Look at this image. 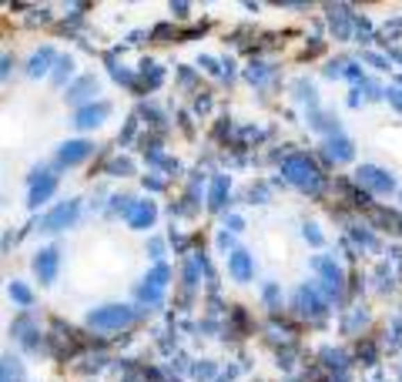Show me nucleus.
<instances>
[{
	"instance_id": "nucleus-1",
	"label": "nucleus",
	"mask_w": 402,
	"mask_h": 382,
	"mask_svg": "<svg viewBox=\"0 0 402 382\" xmlns=\"http://www.w3.org/2000/svg\"><path fill=\"white\" fill-rule=\"evenodd\" d=\"M282 174H285L295 188L308 191V194H322V188H326V178H322V172L312 165V158H308L305 151L288 154L285 161H282Z\"/></svg>"
},
{
	"instance_id": "nucleus-2",
	"label": "nucleus",
	"mask_w": 402,
	"mask_h": 382,
	"mask_svg": "<svg viewBox=\"0 0 402 382\" xmlns=\"http://www.w3.org/2000/svg\"><path fill=\"white\" fill-rule=\"evenodd\" d=\"M137 319V312L131 306H101L87 315V325L97 329V332H115V329H124Z\"/></svg>"
},
{
	"instance_id": "nucleus-3",
	"label": "nucleus",
	"mask_w": 402,
	"mask_h": 382,
	"mask_svg": "<svg viewBox=\"0 0 402 382\" xmlns=\"http://www.w3.org/2000/svg\"><path fill=\"white\" fill-rule=\"evenodd\" d=\"M292 308H295L302 319H308V322H319V319L326 315V299L319 295V288L302 285L295 292V299H292Z\"/></svg>"
},
{
	"instance_id": "nucleus-4",
	"label": "nucleus",
	"mask_w": 402,
	"mask_h": 382,
	"mask_svg": "<svg viewBox=\"0 0 402 382\" xmlns=\"http://www.w3.org/2000/svg\"><path fill=\"white\" fill-rule=\"evenodd\" d=\"M77 215H81V201L71 198V201H60L54 211H47L44 218H40V231H64L71 229L77 222Z\"/></svg>"
},
{
	"instance_id": "nucleus-5",
	"label": "nucleus",
	"mask_w": 402,
	"mask_h": 382,
	"mask_svg": "<svg viewBox=\"0 0 402 382\" xmlns=\"http://www.w3.org/2000/svg\"><path fill=\"white\" fill-rule=\"evenodd\" d=\"M168 279H171L168 265H161V262H158V265L151 268V275L144 279V285L137 288V299H141V302H148V306H161V295H165Z\"/></svg>"
},
{
	"instance_id": "nucleus-6",
	"label": "nucleus",
	"mask_w": 402,
	"mask_h": 382,
	"mask_svg": "<svg viewBox=\"0 0 402 382\" xmlns=\"http://www.w3.org/2000/svg\"><path fill=\"white\" fill-rule=\"evenodd\" d=\"M355 181H359L365 191H372V194H389V191L396 188V178L385 172V168H376V165H362V168L355 172Z\"/></svg>"
},
{
	"instance_id": "nucleus-7",
	"label": "nucleus",
	"mask_w": 402,
	"mask_h": 382,
	"mask_svg": "<svg viewBox=\"0 0 402 382\" xmlns=\"http://www.w3.org/2000/svg\"><path fill=\"white\" fill-rule=\"evenodd\" d=\"M54 191H58V174L34 172V174H31V194H27V205H31V208H37L40 201H47Z\"/></svg>"
},
{
	"instance_id": "nucleus-8",
	"label": "nucleus",
	"mask_w": 402,
	"mask_h": 382,
	"mask_svg": "<svg viewBox=\"0 0 402 382\" xmlns=\"http://www.w3.org/2000/svg\"><path fill=\"white\" fill-rule=\"evenodd\" d=\"M58 265H60V251L58 249H40L34 255V272H37L40 285H51L58 279Z\"/></svg>"
},
{
	"instance_id": "nucleus-9",
	"label": "nucleus",
	"mask_w": 402,
	"mask_h": 382,
	"mask_svg": "<svg viewBox=\"0 0 402 382\" xmlns=\"http://www.w3.org/2000/svg\"><path fill=\"white\" fill-rule=\"evenodd\" d=\"M111 115V104L108 101H97V104H84V108H77V115H74V128H81V131H87V128H97L104 117Z\"/></svg>"
},
{
	"instance_id": "nucleus-10",
	"label": "nucleus",
	"mask_w": 402,
	"mask_h": 382,
	"mask_svg": "<svg viewBox=\"0 0 402 382\" xmlns=\"http://www.w3.org/2000/svg\"><path fill=\"white\" fill-rule=\"evenodd\" d=\"M94 154V144L91 141H84V138H77V141H67V144H60L58 151V165H81L84 158H91Z\"/></svg>"
},
{
	"instance_id": "nucleus-11",
	"label": "nucleus",
	"mask_w": 402,
	"mask_h": 382,
	"mask_svg": "<svg viewBox=\"0 0 402 382\" xmlns=\"http://www.w3.org/2000/svg\"><path fill=\"white\" fill-rule=\"evenodd\" d=\"M312 268H315V272L326 279L328 292H335V295L342 292V268L335 265L332 258H326V255H315V258H312Z\"/></svg>"
},
{
	"instance_id": "nucleus-12",
	"label": "nucleus",
	"mask_w": 402,
	"mask_h": 382,
	"mask_svg": "<svg viewBox=\"0 0 402 382\" xmlns=\"http://www.w3.org/2000/svg\"><path fill=\"white\" fill-rule=\"evenodd\" d=\"M154 218H158V208H154V201H134V208L128 211V225H131L134 231H144L154 225Z\"/></svg>"
},
{
	"instance_id": "nucleus-13",
	"label": "nucleus",
	"mask_w": 402,
	"mask_h": 382,
	"mask_svg": "<svg viewBox=\"0 0 402 382\" xmlns=\"http://www.w3.org/2000/svg\"><path fill=\"white\" fill-rule=\"evenodd\" d=\"M251 272H255V268H251V255H249V251H231V255H228V275H231V279L245 285V282H251Z\"/></svg>"
},
{
	"instance_id": "nucleus-14",
	"label": "nucleus",
	"mask_w": 402,
	"mask_h": 382,
	"mask_svg": "<svg viewBox=\"0 0 402 382\" xmlns=\"http://www.w3.org/2000/svg\"><path fill=\"white\" fill-rule=\"evenodd\" d=\"M322 148H326L328 161H349V158H352V141H349V138H342V134H328Z\"/></svg>"
},
{
	"instance_id": "nucleus-15",
	"label": "nucleus",
	"mask_w": 402,
	"mask_h": 382,
	"mask_svg": "<svg viewBox=\"0 0 402 382\" xmlns=\"http://www.w3.org/2000/svg\"><path fill=\"white\" fill-rule=\"evenodd\" d=\"M225 201H228V174H215V178H211V188H208V208L221 211Z\"/></svg>"
},
{
	"instance_id": "nucleus-16",
	"label": "nucleus",
	"mask_w": 402,
	"mask_h": 382,
	"mask_svg": "<svg viewBox=\"0 0 402 382\" xmlns=\"http://www.w3.org/2000/svg\"><path fill=\"white\" fill-rule=\"evenodd\" d=\"M97 94V77H81V81H77L74 88H67V101H71V104H84V101H91V97Z\"/></svg>"
},
{
	"instance_id": "nucleus-17",
	"label": "nucleus",
	"mask_w": 402,
	"mask_h": 382,
	"mask_svg": "<svg viewBox=\"0 0 402 382\" xmlns=\"http://www.w3.org/2000/svg\"><path fill=\"white\" fill-rule=\"evenodd\" d=\"M51 64H54V47H40V51H34L31 60H27V74H31V77L47 74V71H51Z\"/></svg>"
},
{
	"instance_id": "nucleus-18",
	"label": "nucleus",
	"mask_w": 402,
	"mask_h": 382,
	"mask_svg": "<svg viewBox=\"0 0 402 382\" xmlns=\"http://www.w3.org/2000/svg\"><path fill=\"white\" fill-rule=\"evenodd\" d=\"M326 10H328V24H332V31H335L342 40H349V24H352L349 7H326Z\"/></svg>"
},
{
	"instance_id": "nucleus-19",
	"label": "nucleus",
	"mask_w": 402,
	"mask_h": 382,
	"mask_svg": "<svg viewBox=\"0 0 402 382\" xmlns=\"http://www.w3.org/2000/svg\"><path fill=\"white\" fill-rule=\"evenodd\" d=\"M10 299H14L20 308H31V306H34V295H31V288L24 285V282H10Z\"/></svg>"
},
{
	"instance_id": "nucleus-20",
	"label": "nucleus",
	"mask_w": 402,
	"mask_h": 382,
	"mask_svg": "<svg viewBox=\"0 0 402 382\" xmlns=\"http://www.w3.org/2000/svg\"><path fill=\"white\" fill-rule=\"evenodd\" d=\"M141 77H144V81H148V84H151V88H158V84H161V67H158V64H151V60H144V64H141Z\"/></svg>"
},
{
	"instance_id": "nucleus-21",
	"label": "nucleus",
	"mask_w": 402,
	"mask_h": 382,
	"mask_svg": "<svg viewBox=\"0 0 402 382\" xmlns=\"http://www.w3.org/2000/svg\"><path fill=\"white\" fill-rule=\"evenodd\" d=\"M312 128H319V131H335V134H339V124H335V121H332L328 115H322V111H319V115H312Z\"/></svg>"
},
{
	"instance_id": "nucleus-22",
	"label": "nucleus",
	"mask_w": 402,
	"mask_h": 382,
	"mask_svg": "<svg viewBox=\"0 0 402 382\" xmlns=\"http://www.w3.org/2000/svg\"><path fill=\"white\" fill-rule=\"evenodd\" d=\"M71 71H74V60L60 58L58 60V71H54V84H64V77H71Z\"/></svg>"
},
{
	"instance_id": "nucleus-23",
	"label": "nucleus",
	"mask_w": 402,
	"mask_h": 382,
	"mask_svg": "<svg viewBox=\"0 0 402 382\" xmlns=\"http://www.w3.org/2000/svg\"><path fill=\"white\" fill-rule=\"evenodd\" d=\"M245 77H249L251 84H262V81L268 77V64H251L249 71H245Z\"/></svg>"
},
{
	"instance_id": "nucleus-24",
	"label": "nucleus",
	"mask_w": 402,
	"mask_h": 382,
	"mask_svg": "<svg viewBox=\"0 0 402 382\" xmlns=\"http://www.w3.org/2000/svg\"><path fill=\"white\" fill-rule=\"evenodd\" d=\"M322 359H328L332 369H345V356H342V352H335V349H326V352H322Z\"/></svg>"
},
{
	"instance_id": "nucleus-25",
	"label": "nucleus",
	"mask_w": 402,
	"mask_h": 382,
	"mask_svg": "<svg viewBox=\"0 0 402 382\" xmlns=\"http://www.w3.org/2000/svg\"><path fill=\"white\" fill-rule=\"evenodd\" d=\"M302 235H305V242H312V245H322V242H326V238H322V231H319V225H305Z\"/></svg>"
},
{
	"instance_id": "nucleus-26",
	"label": "nucleus",
	"mask_w": 402,
	"mask_h": 382,
	"mask_svg": "<svg viewBox=\"0 0 402 382\" xmlns=\"http://www.w3.org/2000/svg\"><path fill=\"white\" fill-rule=\"evenodd\" d=\"M131 161H128V158H117V161H111V174H121V178H124V174H131Z\"/></svg>"
},
{
	"instance_id": "nucleus-27",
	"label": "nucleus",
	"mask_w": 402,
	"mask_h": 382,
	"mask_svg": "<svg viewBox=\"0 0 402 382\" xmlns=\"http://www.w3.org/2000/svg\"><path fill=\"white\" fill-rule=\"evenodd\" d=\"M295 91H299V97H302V101H308V104H315V91H312V84H305V81H299V84H295Z\"/></svg>"
},
{
	"instance_id": "nucleus-28",
	"label": "nucleus",
	"mask_w": 402,
	"mask_h": 382,
	"mask_svg": "<svg viewBox=\"0 0 402 382\" xmlns=\"http://www.w3.org/2000/svg\"><path fill=\"white\" fill-rule=\"evenodd\" d=\"M359 322H365V312H362V308H355V312H352V315L345 319V325H342V329H345V332H352V329H355V325H359Z\"/></svg>"
},
{
	"instance_id": "nucleus-29",
	"label": "nucleus",
	"mask_w": 402,
	"mask_h": 382,
	"mask_svg": "<svg viewBox=\"0 0 402 382\" xmlns=\"http://www.w3.org/2000/svg\"><path fill=\"white\" fill-rule=\"evenodd\" d=\"M385 97H389V104H392L396 111H402V88H389V91H385Z\"/></svg>"
},
{
	"instance_id": "nucleus-30",
	"label": "nucleus",
	"mask_w": 402,
	"mask_h": 382,
	"mask_svg": "<svg viewBox=\"0 0 402 382\" xmlns=\"http://www.w3.org/2000/svg\"><path fill=\"white\" fill-rule=\"evenodd\" d=\"M362 60H369L372 67H379V71H389V60L379 58V54H362Z\"/></svg>"
},
{
	"instance_id": "nucleus-31",
	"label": "nucleus",
	"mask_w": 402,
	"mask_h": 382,
	"mask_svg": "<svg viewBox=\"0 0 402 382\" xmlns=\"http://www.w3.org/2000/svg\"><path fill=\"white\" fill-rule=\"evenodd\" d=\"M385 38H402V20H389L385 24Z\"/></svg>"
},
{
	"instance_id": "nucleus-32",
	"label": "nucleus",
	"mask_w": 402,
	"mask_h": 382,
	"mask_svg": "<svg viewBox=\"0 0 402 382\" xmlns=\"http://www.w3.org/2000/svg\"><path fill=\"white\" fill-rule=\"evenodd\" d=\"M355 31H359V38L369 40V34H372V27H369V20L365 17H355Z\"/></svg>"
},
{
	"instance_id": "nucleus-33",
	"label": "nucleus",
	"mask_w": 402,
	"mask_h": 382,
	"mask_svg": "<svg viewBox=\"0 0 402 382\" xmlns=\"http://www.w3.org/2000/svg\"><path fill=\"white\" fill-rule=\"evenodd\" d=\"M225 229H231V231H242V229H245V222H242L238 215H228V218H225Z\"/></svg>"
},
{
	"instance_id": "nucleus-34",
	"label": "nucleus",
	"mask_w": 402,
	"mask_h": 382,
	"mask_svg": "<svg viewBox=\"0 0 402 382\" xmlns=\"http://www.w3.org/2000/svg\"><path fill=\"white\" fill-rule=\"evenodd\" d=\"M194 376H198V379H211V376H215V365H198V369H194Z\"/></svg>"
},
{
	"instance_id": "nucleus-35",
	"label": "nucleus",
	"mask_w": 402,
	"mask_h": 382,
	"mask_svg": "<svg viewBox=\"0 0 402 382\" xmlns=\"http://www.w3.org/2000/svg\"><path fill=\"white\" fill-rule=\"evenodd\" d=\"M198 282H194V265H185V288H194Z\"/></svg>"
},
{
	"instance_id": "nucleus-36",
	"label": "nucleus",
	"mask_w": 402,
	"mask_h": 382,
	"mask_svg": "<svg viewBox=\"0 0 402 382\" xmlns=\"http://www.w3.org/2000/svg\"><path fill=\"white\" fill-rule=\"evenodd\" d=\"M265 302H268V306H275V302H278V288H275V285H265Z\"/></svg>"
},
{
	"instance_id": "nucleus-37",
	"label": "nucleus",
	"mask_w": 402,
	"mask_h": 382,
	"mask_svg": "<svg viewBox=\"0 0 402 382\" xmlns=\"http://www.w3.org/2000/svg\"><path fill=\"white\" fill-rule=\"evenodd\" d=\"M148 249H151V258H161V251H165V245H161L158 238H151V242H148Z\"/></svg>"
},
{
	"instance_id": "nucleus-38",
	"label": "nucleus",
	"mask_w": 402,
	"mask_h": 382,
	"mask_svg": "<svg viewBox=\"0 0 402 382\" xmlns=\"http://www.w3.org/2000/svg\"><path fill=\"white\" fill-rule=\"evenodd\" d=\"M144 188H151V191H161V188H165V181H158V178H144Z\"/></svg>"
},
{
	"instance_id": "nucleus-39",
	"label": "nucleus",
	"mask_w": 402,
	"mask_h": 382,
	"mask_svg": "<svg viewBox=\"0 0 402 382\" xmlns=\"http://www.w3.org/2000/svg\"><path fill=\"white\" fill-rule=\"evenodd\" d=\"M201 64H205V71L218 74V60H215V58H201Z\"/></svg>"
},
{
	"instance_id": "nucleus-40",
	"label": "nucleus",
	"mask_w": 402,
	"mask_h": 382,
	"mask_svg": "<svg viewBox=\"0 0 402 382\" xmlns=\"http://www.w3.org/2000/svg\"><path fill=\"white\" fill-rule=\"evenodd\" d=\"M171 14H178V17H185V14H188V3H171Z\"/></svg>"
},
{
	"instance_id": "nucleus-41",
	"label": "nucleus",
	"mask_w": 402,
	"mask_h": 382,
	"mask_svg": "<svg viewBox=\"0 0 402 382\" xmlns=\"http://www.w3.org/2000/svg\"><path fill=\"white\" fill-rule=\"evenodd\" d=\"M10 67H14V60H10V54H3V67H0V74L7 77V74H10Z\"/></svg>"
},
{
	"instance_id": "nucleus-42",
	"label": "nucleus",
	"mask_w": 402,
	"mask_h": 382,
	"mask_svg": "<svg viewBox=\"0 0 402 382\" xmlns=\"http://www.w3.org/2000/svg\"><path fill=\"white\" fill-rule=\"evenodd\" d=\"M389 58H396L402 64V51H399V47H392V51H389Z\"/></svg>"
},
{
	"instance_id": "nucleus-43",
	"label": "nucleus",
	"mask_w": 402,
	"mask_h": 382,
	"mask_svg": "<svg viewBox=\"0 0 402 382\" xmlns=\"http://www.w3.org/2000/svg\"><path fill=\"white\" fill-rule=\"evenodd\" d=\"M399 84H402V77H399Z\"/></svg>"
},
{
	"instance_id": "nucleus-44",
	"label": "nucleus",
	"mask_w": 402,
	"mask_h": 382,
	"mask_svg": "<svg viewBox=\"0 0 402 382\" xmlns=\"http://www.w3.org/2000/svg\"><path fill=\"white\" fill-rule=\"evenodd\" d=\"M3 382H10V379H3Z\"/></svg>"
}]
</instances>
